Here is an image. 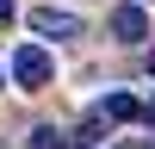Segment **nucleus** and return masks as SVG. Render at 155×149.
I'll use <instances>...</instances> for the list:
<instances>
[{
	"instance_id": "obj_1",
	"label": "nucleus",
	"mask_w": 155,
	"mask_h": 149,
	"mask_svg": "<svg viewBox=\"0 0 155 149\" xmlns=\"http://www.w3.org/2000/svg\"><path fill=\"white\" fill-rule=\"evenodd\" d=\"M50 74H56V62H50V50H37V44H25V50H12V81L19 87H50Z\"/></svg>"
},
{
	"instance_id": "obj_2",
	"label": "nucleus",
	"mask_w": 155,
	"mask_h": 149,
	"mask_svg": "<svg viewBox=\"0 0 155 149\" xmlns=\"http://www.w3.org/2000/svg\"><path fill=\"white\" fill-rule=\"evenodd\" d=\"M31 31L37 37H81V19H74V12H56V6H37L31 12Z\"/></svg>"
},
{
	"instance_id": "obj_3",
	"label": "nucleus",
	"mask_w": 155,
	"mask_h": 149,
	"mask_svg": "<svg viewBox=\"0 0 155 149\" xmlns=\"http://www.w3.org/2000/svg\"><path fill=\"white\" fill-rule=\"evenodd\" d=\"M112 37H118V44H143V37H149V19H143V6H137V0L112 12Z\"/></svg>"
},
{
	"instance_id": "obj_4",
	"label": "nucleus",
	"mask_w": 155,
	"mask_h": 149,
	"mask_svg": "<svg viewBox=\"0 0 155 149\" xmlns=\"http://www.w3.org/2000/svg\"><path fill=\"white\" fill-rule=\"evenodd\" d=\"M99 118H106V124H137V99L130 93H106V99H99Z\"/></svg>"
},
{
	"instance_id": "obj_5",
	"label": "nucleus",
	"mask_w": 155,
	"mask_h": 149,
	"mask_svg": "<svg viewBox=\"0 0 155 149\" xmlns=\"http://www.w3.org/2000/svg\"><path fill=\"white\" fill-rule=\"evenodd\" d=\"M31 149H87V143H81V137H62V131H50V124H44V131H31Z\"/></svg>"
},
{
	"instance_id": "obj_6",
	"label": "nucleus",
	"mask_w": 155,
	"mask_h": 149,
	"mask_svg": "<svg viewBox=\"0 0 155 149\" xmlns=\"http://www.w3.org/2000/svg\"><path fill=\"white\" fill-rule=\"evenodd\" d=\"M137 118H143V124H149V131H155V93L143 99V106H137Z\"/></svg>"
},
{
	"instance_id": "obj_7",
	"label": "nucleus",
	"mask_w": 155,
	"mask_h": 149,
	"mask_svg": "<svg viewBox=\"0 0 155 149\" xmlns=\"http://www.w3.org/2000/svg\"><path fill=\"white\" fill-rule=\"evenodd\" d=\"M12 12H19V6H12V0H0V25H12Z\"/></svg>"
},
{
	"instance_id": "obj_8",
	"label": "nucleus",
	"mask_w": 155,
	"mask_h": 149,
	"mask_svg": "<svg viewBox=\"0 0 155 149\" xmlns=\"http://www.w3.org/2000/svg\"><path fill=\"white\" fill-rule=\"evenodd\" d=\"M149 68H155V50H149Z\"/></svg>"
},
{
	"instance_id": "obj_9",
	"label": "nucleus",
	"mask_w": 155,
	"mask_h": 149,
	"mask_svg": "<svg viewBox=\"0 0 155 149\" xmlns=\"http://www.w3.org/2000/svg\"><path fill=\"white\" fill-rule=\"evenodd\" d=\"M149 149H155V143H149Z\"/></svg>"
}]
</instances>
